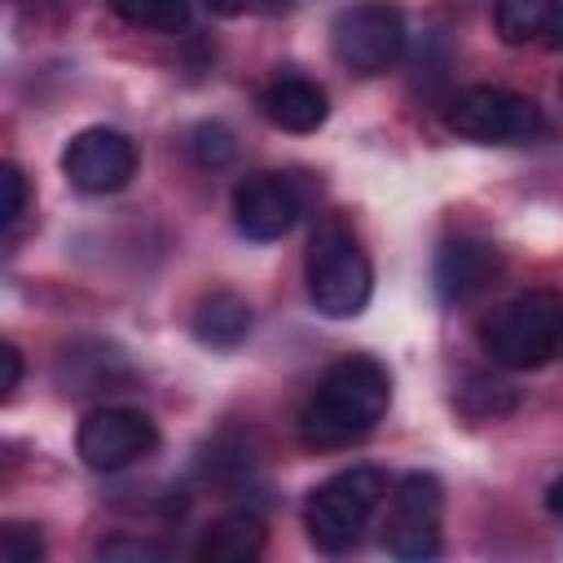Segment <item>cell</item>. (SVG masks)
Here are the masks:
<instances>
[{"instance_id": "6da1fadb", "label": "cell", "mask_w": 563, "mask_h": 563, "mask_svg": "<svg viewBox=\"0 0 563 563\" xmlns=\"http://www.w3.org/2000/svg\"><path fill=\"white\" fill-rule=\"evenodd\" d=\"M391 405V374L374 356H339L299 409V435L312 449H343L365 440Z\"/></svg>"}, {"instance_id": "7a4b0ae2", "label": "cell", "mask_w": 563, "mask_h": 563, "mask_svg": "<svg viewBox=\"0 0 563 563\" xmlns=\"http://www.w3.org/2000/svg\"><path fill=\"white\" fill-rule=\"evenodd\" d=\"M484 352L506 369H541L563 347V295L537 286L479 321Z\"/></svg>"}, {"instance_id": "3957f363", "label": "cell", "mask_w": 563, "mask_h": 563, "mask_svg": "<svg viewBox=\"0 0 563 563\" xmlns=\"http://www.w3.org/2000/svg\"><path fill=\"white\" fill-rule=\"evenodd\" d=\"M303 264H308V295L321 317L347 321L369 303V290H374L369 255L361 251L356 233L339 216H330L312 229Z\"/></svg>"}, {"instance_id": "277c9868", "label": "cell", "mask_w": 563, "mask_h": 563, "mask_svg": "<svg viewBox=\"0 0 563 563\" xmlns=\"http://www.w3.org/2000/svg\"><path fill=\"white\" fill-rule=\"evenodd\" d=\"M387 497V475L374 471V466H352V471H339L330 475L325 484H317L303 501V528H308V541L321 550V554H343L352 550L374 510L383 506Z\"/></svg>"}, {"instance_id": "5b68a950", "label": "cell", "mask_w": 563, "mask_h": 563, "mask_svg": "<svg viewBox=\"0 0 563 563\" xmlns=\"http://www.w3.org/2000/svg\"><path fill=\"white\" fill-rule=\"evenodd\" d=\"M444 128L475 145H523L545 132V114L523 92H510L497 84H471L449 97Z\"/></svg>"}, {"instance_id": "8992f818", "label": "cell", "mask_w": 563, "mask_h": 563, "mask_svg": "<svg viewBox=\"0 0 563 563\" xmlns=\"http://www.w3.org/2000/svg\"><path fill=\"white\" fill-rule=\"evenodd\" d=\"M405 40H409L405 13L387 0H356V4L339 9L334 26H330V48H334L339 66L361 79L391 70L405 53Z\"/></svg>"}, {"instance_id": "52a82bcc", "label": "cell", "mask_w": 563, "mask_h": 563, "mask_svg": "<svg viewBox=\"0 0 563 563\" xmlns=\"http://www.w3.org/2000/svg\"><path fill=\"white\" fill-rule=\"evenodd\" d=\"M440 515H444V488L431 471H409L391 488L387 532L383 545L396 559H435L440 554Z\"/></svg>"}, {"instance_id": "ba28073f", "label": "cell", "mask_w": 563, "mask_h": 563, "mask_svg": "<svg viewBox=\"0 0 563 563\" xmlns=\"http://www.w3.org/2000/svg\"><path fill=\"white\" fill-rule=\"evenodd\" d=\"M75 449H79L88 471H123V466H132L158 449V427L141 409H123V405L92 409L79 422Z\"/></svg>"}, {"instance_id": "9c48e42d", "label": "cell", "mask_w": 563, "mask_h": 563, "mask_svg": "<svg viewBox=\"0 0 563 563\" xmlns=\"http://www.w3.org/2000/svg\"><path fill=\"white\" fill-rule=\"evenodd\" d=\"M136 145L119 128H84L62 150V172L79 194H119L136 176Z\"/></svg>"}, {"instance_id": "30bf717a", "label": "cell", "mask_w": 563, "mask_h": 563, "mask_svg": "<svg viewBox=\"0 0 563 563\" xmlns=\"http://www.w3.org/2000/svg\"><path fill=\"white\" fill-rule=\"evenodd\" d=\"M303 202L290 176L282 172H251L233 185V224L251 242H277L295 229Z\"/></svg>"}, {"instance_id": "8fae6325", "label": "cell", "mask_w": 563, "mask_h": 563, "mask_svg": "<svg viewBox=\"0 0 563 563\" xmlns=\"http://www.w3.org/2000/svg\"><path fill=\"white\" fill-rule=\"evenodd\" d=\"M431 277H435V295L444 303H466V299H475L479 290H488L501 277V251L488 238L457 233L435 251Z\"/></svg>"}, {"instance_id": "7c38bea8", "label": "cell", "mask_w": 563, "mask_h": 563, "mask_svg": "<svg viewBox=\"0 0 563 563\" xmlns=\"http://www.w3.org/2000/svg\"><path fill=\"white\" fill-rule=\"evenodd\" d=\"M260 110L273 128L282 132H317L330 119V97L321 84L303 79V75H277L264 92H260Z\"/></svg>"}, {"instance_id": "4fadbf2b", "label": "cell", "mask_w": 563, "mask_h": 563, "mask_svg": "<svg viewBox=\"0 0 563 563\" xmlns=\"http://www.w3.org/2000/svg\"><path fill=\"white\" fill-rule=\"evenodd\" d=\"M493 26L510 48H559L563 0H493Z\"/></svg>"}, {"instance_id": "5bb4252c", "label": "cell", "mask_w": 563, "mask_h": 563, "mask_svg": "<svg viewBox=\"0 0 563 563\" xmlns=\"http://www.w3.org/2000/svg\"><path fill=\"white\" fill-rule=\"evenodd\" d=\"M264 519L251 515V510H233V515H220L216 523L202 528L198 537V559L207 563H251L264 554Z\"/></svg>"}, {"instance_id": "9a60e30c", "label": "cell", "mask_w": 563, "mask_h": 563, "mask_svg": "<svg viewBox=\"0 0 563 563\" xmlns=\"http://www.w3.org/2000/svg\"><path fill=\"white\" fill-rule=\"evenodd\" d=\"M251 303L233 290H211L198 299L189 325H194V339L207 343V347H238L246 334H251Z\"/></svg>"}, {"instance_id": "2e32d148", "label": "cell", "mask_w": 563, "mask_h": 563, "mask_svg": "<svg viewBox=\"0 0 563 563\" xmlns=\"http://www.w3.org/2000/svg\"><path fill=\"white\" fill-rule=\"evenodd\" d=\"M110 9L141 31H163L176 35L189 26V0H110Z\"/></svg>"}, {"instance_id": "e0dca14e", "label": "cell", "mask_w": 563, "mask_h": 563, "mask_svg": "<svg viewBox=\"0 0 563 563\" xmlns=\"http://www.w3.org/2000/svg\"><path fill=\"white\" fill-rule=\"evenodd\" d=\"M233 132L224 123H198L194 136H189V154L198 167H224L233 158Z\"/></svg>"}, {"instance_id": "ac0fdd59", "label": "cell", "mask_w": 563, "mask_h": 563, "mask_svg": "<svg viewBox=\"0 0 563 563\" xmlns=\"http://www.w3.org/2000/svg\"><path fill=\"white\" fill-rule=\"evenodd\" d=\"M0 559L4 563H40L44 559V537L31 523H4L0 528Z\"/></svg>"}, {"instance_id": "d6986e66", "label": "cell", "mask_w": 563, "mask_h": 563, "mask_svg": "<svg viewBox=\"0 0 563 563\" xmlns=\"http://www.w3.org/2000/svg\"><path fill=\"white\" fill-rule=\"evenodd\" d=\"M0 189H4L0 224H4V233H13V229H18V220L26 216V176H22V167H18V163H4V167H0Z\"/></svg>"}, {"instance_id": "ffe728a7", "label": "cell", "mask_w": 563, "mask_h": 563, "mask_svg": "<svg viewBox=\"0 0 563 563\" xmlns=\"http://www.w3.org/2000/svg\"><path fill=\"white\" fill-rule=\"evenodd\" d=\"M97 559H110V563H119V559H128V563H158V559H167V545L145 541V537H110V541L97 545Z\"/></svg>"}, {"instance_id": "44dd1931", "label": "cell", "mask_w": 563, "mask_h": 563, "mask_svg": "<svg viewBox=\"0 0 563 563\" xmlns=\"http://www.w3.org/2000/svg\"><path fill=\"white\" fill-rule=\"evenodd\" d=\"M0 361H4V378H0V387H4V400H13V391H18V383H22V356H18L13 343H0Z\"/></svg>"}, {"instance_id": "7402d4cb", "label": "cell", "mask_w": 563, "mask_h": 563, "mask_svg": "<svg viewBox=\"0 0 563 563\" xmlns=\"http://www.w3.org/2000/svg\"><path fill=\"white\" fill-rule=\"evenodd\" d=\"M202 4H207V13H216V18H238V13L255 9V0H202Z\"/></svg>"}, {"instance_id": "603a6c76", "label": "cell", "mask_w": 563, "mask_h": 563, "mask_svg": "<svg viewBox=\"0 0 563 563\" xmlns=\"http://www.w3.org/2000/svg\"><path fill=\"white\" fill-rule=\"evenodd\" d=\"M545 510H550L554 519H563V475L550 479V488H545Z\"/></svg>"}]
</instances>
